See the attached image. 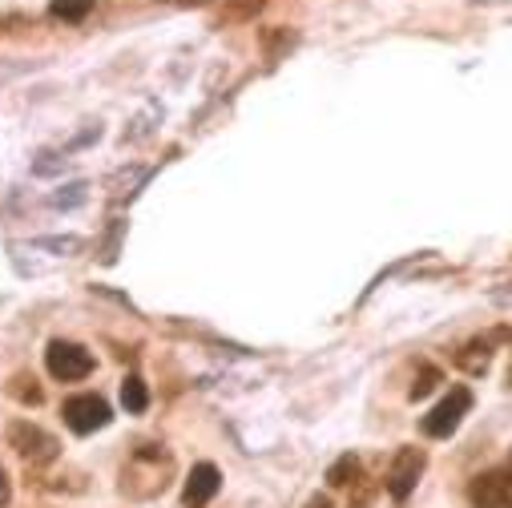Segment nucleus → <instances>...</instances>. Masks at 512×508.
<instances>
[{"label":"nucleus","mask_w":512,"mask_h":508,"mask_svg":"<svg viewBox=\"0 0 512 508\" xmlns=\"http://www.w3.org/2000/svg\"><path fill=\"white\" fill-rule=\"evenodd\" d=\"M468 408H472V392L468 388H452L424 420H420V428H424V436H432V440H444V436H452L456 428H460V420L468 416Z\"/></svg>","instance_id":"1"},{"label":"nucleus","mask_w":512,"mask_h":508,"mask_svg":"<svg viewBox=\"0 0 512 508\" xmlns=\"http://www.w3.org/2000/svg\"><path fill=\"white\" fill-rule=\"evenodd\" d=\"M45 367L53 379L73 384V379H85L93 371V351H85L81 343H69V339H53L45 351Z\"/></svg>","instance_id":"2"},{"label":"nucleus","mask_w":512,"mask_h":508,"mask_svg":"<svg viewBox=\"0 0 512 508\" xmlns=\"http://www.w3.org/2000/svg\"><path fill=\"white\" fill-rule=\"evenodd\" d=\"M9 448H17L29 464H49V460L57 456V440H53L45 428L29 424V420L9 424Z\"/></svg>","instance_id":"3"},{"label":"nucleus","mask_w":512,"mask_h":508,"mask_svg":"<svg viewBox=\"0 0 512 508\" xmlns=\"http://www.w3.org/2000/svg\"><path fill=\"white\" fill-rule=\"evenodd\" d=\"M468 500L476 508H512V476H508V468H492V472L472 476Z\"/></svg>","instance_id":"4"},{"label":"nucleus","mask_w":512,"mask_h":508,"mask_svg":"<svg viewBox=\"0 0 512 508\" xmlns=\"http://www.w3.org/2000/svg\"><path fill=\"white\" fill-rule=\"evenodd\" d=\"M61 416H65V424L77 436H89V432H97V428L109 424V404L101 396H69L65 408H61Z\"/></svg>","instance_id":"5"},{"label":"nucleus","mask_w":512,"mask_h":508,"mask_svg":"<svg viewBox=\"0 0 512 508\" xmlns=\"http://www.w3.org/2000/svg\"><path fill=\"white\" fill-rule=\"evenodd\" d=\"M424 452L420 448H400L396 452V460H392V468H388V492L396 496V500H408L412 496V488L420 484V476H424Z\"/></svg>","instance_id":"6"},{"label":"nucleus","mask_w":512,"mask_h":508,"mask_svg":"<svg viewBox=\"0 0 512 508\" xmlns=\"http://www.w3.org/2000/svg\"><path fill=\"white\" fill-rule=\"evenodd\" d=\"M218 484H222V476H218V468H214V464H194V472L186 476V488H182L186 508H206V504L214 500Z\"/></svg>","instance_id":"7"},{"label":"nucleus","mask_w":512,"mask_h":508,"mask_svg":"<svg viewBox=\"0 0 512 508\" xmlns=\"http://www.w3.org/2000/svg\"><path fill=\"white\" fill-rule=\"evenodd\" d=\"M121 404H125V412H134V416L150 408V392H146V384H142L138 375H125L121 379Z\"/></svg>","instance_id":"8"},{"label":"nucleus","mask_w":512,"mask_h":508,"mask_svg":"<svg viewBox=\"0 0 512 508\" xmlns=\"http://www.w3.org/2000/svg\"><path fill=\"white\" fill-rule=\"evenodd\" d=\"M488 351H492V347H488L484 339H472L464 351H456V367H464L468 375H480V371L488 367V359H492Z\"/></svg>","instance_id":"9"},{"label":"nucleus","mask_w":512,"mask_h":508,"mask_svg":"<svg viewBox=\"0 0 512 508\" xmlns=\"http://www.w3.org/2000/svg\"><path fill=\"white\" fill-rule=\"evenodd\" d=\"M267 9V0H222L218 21H254Z\"/></svg>","instance_id":"10"},{"label":"nucleus","mask_w":512,"mask_h":508,"mask_svg":"<svg viewBox=\"0 0 512 508\" xmlns=\"http://www.w3.org/2000/svg\"><path fill=\"white\" fill-rule=\"evenodd\" d=\"M93 5H97V0H53L49 13H53L57 21H65V25H81V21L93 13Z\"/></svg>","instance_id":"11"},{"label":"nucleus","mask_w":512,"mask_h":508,"mask_svg":"<svg viewBox=\"0 0 512 508\" xmlns=\"http://www.w3.org/2000/svg\"><path fill=\"white\" fill-rule=\"evenodd\" d=\"M440 379H444V375H440V367H432V363H424V367H420V375H416V384H412V392H408V396H412V400H424V396H432V392L440 388Z\"/></svg>","instance_id":"12"},{"label":"nucleus","mask_w":512,"mask_h":508,"mask_svg":"<svg viewBox=\"0 0 512 508\" xmlns=\"http://www.w3.org/2000/svg\"><path fill=\"white\" fill-rule=\"evenodd\" d=\"M355 476H359V460H355V456H343V460H335V464H331L327 484H331V488H343V484H351Z\"/></svg>","instance_id":"13"},{"label":"nucleus","mask_w":512,"mask_h":508,"mask_svg":"<svg viewBox=\"0 0 512 508\" xmlns=\"http://www.w3.org/2000/svg\"><path fill=\"white\" fill-rule=\"evenodd\" d=\"M263 41H267V61H279L283 57V49L287 45H295V33H263Z\"/></svg>","instance_id":"14"},{"label":"nucleus","mask_w":512,"mask_h":508,"mask_svg":"<svg viewBox=\"0 0 512 508\" xmlns=\"http://www.w3.org/2000/svg\"><path fill=\"white\" fill-rule=\"evenodd\" d=\"M25 384H29V379H25V375H17L9 392H13L21 404H41V388H37V384H33V388H25Z\"/></svg>","instance_id":"15"},{"label":"nucleus","mask_w":512,"mask_h":508,"mask_svg":"<svg viewBox=\"0 0 512 508\" xmlns=\"http://www.w3.org/2000/svg\"><path fill=\"white\" fill-rule=\"evenodd\" d=\"M81 198H85V186H73V194H57L53 206H77Z\"/></svg>","instance_id":"16"},{"label":"nucleus","mask_w":512,"mask_h":508,"mask_svg":"<svg viewBox=\"0 0 512 508\" xmlns=\"http://www.w3.org/2000/svg\"><path fill=\"white\" fill-rule=\"evenodd\" d=\"M9 500H13V484H9V472L0 468V508H5Z\"/></svg>","instance_id":"17"},{"label":"nucleus","mask_w":512,"mask_h":508,"mask_svg":"<svg viewBox=\"0 0 512 508\" xmlns=\"http://www.w3.org/2000/svg\"><path fill=\"white\" fill-rule=\"evenodd\" d=\"M311 508H331V504H327V500L319 496V500H311Z\"/></svg>","instance_id":"18"},{"label":"nucleus","mask_w":512,"mask_h":508,"mask_svg":"<svg viewBox=\"0 0 512 508\" xmlns=\"http://www.w3.org/2000/svg\"><path fill=\"white\" fill-rule=\"evenodd\" d=\"M508 476H512V460H508Z\"/></svg>","instance_id":"19"},{"label":"nucleus","mask_w":512,"mask_h":508,"mask_svg":"<svg viewBox=\"0 0 512 508\" xmlns=\"http://www.w3.org/2000/svg\"><path fill=\"white\" fill-rule=\"evenodd\" d=\"M182 5H194V0H182Z\"/></svg>","instance_id":"20"}]
</instances>
